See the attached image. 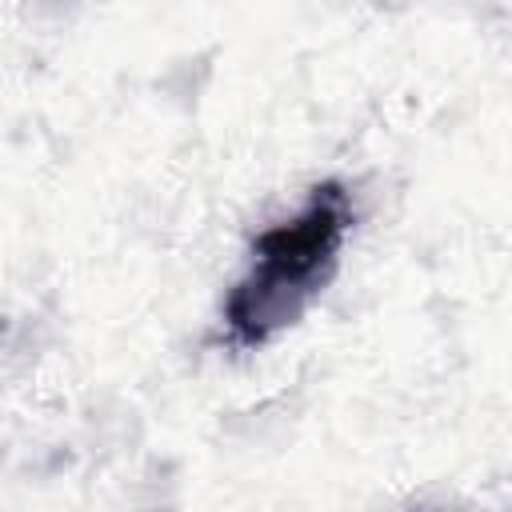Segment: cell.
Wrapping results in <instances>:
<instances>
[{"mask_svg":"<svg viewBox=\"0 0 512 512\" xmlns=\"http://www.w3.org/2000/svg\"><path fill=\"white\" fill-rule=\"evenodd\" d=\"M312 292L284 280V276H272L264 268L252 264V272L228 292L224 300V320L232 328V336L240 344H264L272 340L276 332L292 328L304 308H308Z\"/></svg>","mask_w":512,"mask_h":512,"instance_id":"cell-2","label":"cell"},{"mask_svg":"<svg viewBox=\"0 0 512 512\" xmlns=\"http://www.w3.org/2000/svg\"><path fill=\"white\" fill-rule=\"evenodd\" d=\"M344 232H348V200L336 184H324L312 192L300 216L272 224L268 232L256 236V268L284 276L316 296L320 284L332 276Z\"/></svg>","mask_w":512,"mask_h":512,"instance_id":"cell-1","label":"cell"}]
</instances>
